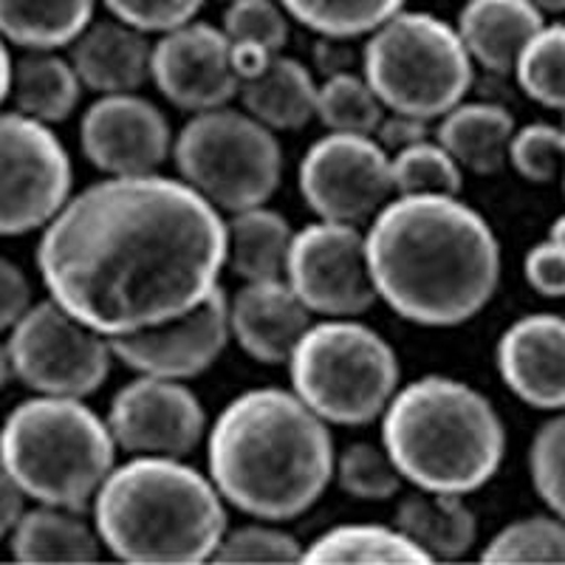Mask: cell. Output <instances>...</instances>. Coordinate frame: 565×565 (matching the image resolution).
Segmentation results:
<instances>
[{
	"label": "cell",
	"instance_id": "44dd1931",
	"mask_svg": "<svg viewBox=\"0 0 565 565\" xmlns=\"http://www.w3.org/2000/svg\"><path fill=\"white\" fill-rule=\"evenodd\" d=\"M543 26L546 14L529 0H467L456 32L472 63L489 74H509Z\"/></svg>",
	"mask_w": 565,
	"mask_h": 565
},
{
	"label": "cell",
	"instance_id": "f1b7e54d",
	"mask_svg": "<svg viewBox=\"0 0 565 565\" xmlns=\"http://www.w3.org/2000/svg\"><path fill=\"white\" fill-rule=\"evenodd\" d=\"M300 563L309 565H430L433 559L398 532L382 523H342L306 546Z\"/></svg>",
	"mask_w": 565,
	"mask_h": 565
},
{
	"label": "cell",
	"instance_id": "277c9868",
	"mask_svg": "<svg viewBox=\"0 0 565 565\" xmlns=\"http://www.w3.org/2000/svg\"><path fill=\"white\" fill-rule=\"evenodd\" d=\"M105 552L134 565L212 563L230 529L226 501L184 458L130 456L90 503Z\"/></svg>",
	"mask_w": 565,
	"mask_h": 565
},
{
	"label": "cell",
	"instance_id": "d6a6232c",
	"mask_svg": "<svg viewBox=\"0 0 565 565\" xmlns=\"http://www.w3.org/2000/svg\"><path fill=\"white\" fill-rule=\"evenodd\" d=\"M514 79L532 103L565 114V23L543 26L514 63Z\"/></svg>",
	"mask_w": 565,
	"mask_h": 565
},
{
	"label": "cell",
	"instance_id": "ac0fdd59",
	"mask_svg": "<svg viewBox=\"0 0 565 565\" xmlns=\"http://www.w3.org/2000/svg\"><path fill=\"white\" fill-rule=\"evenodd\" d=\"M494 362L503 385L534 411H565V317L529 315L498 340Z\"/></svg>",
	"mask_w": 565,
	"mask_h": 565
},
{
	"label": "cell",
	"instance_id": "83f0119b",
	"mask_svg": "<svg viewBox=\"0 0 565 565\" xmlns=\"http://www.w3.org/2000/svg\"><path fill=\"white\" fill-rule=\"evenodd\" d=\"M97 0H0V38L23 52L68 49L88 29Z\"/></svg>",
	"mask_w": 565,
	"mask_h": 565
},
{
	"label": "cell",
	"instance_id": "836d02e7",
	"mask_svg": "<svg viewBox=\"0 0 565 565\" xmlns=\"http://www.w3.org/2000/svg\"><path fill=\"white\" fill-rule=\"evenodd\" d=\"M481 563H565V518H523L494 534L481 552Z\"/></svg>",
	"mask_w": 565,
	"mask_h": 565
},
{
	"label": "cell",
	"instance_id": "c3c4849f",
	"mask_svg": "<svg viewBox=\"0 0 565 565\" xmlns=\"http://www.w3.org/2000/svg\"><path fill=\"white\" fill-rule=\"evenodd\" d=\"M548 238L557 241L559 246H565V215H559V218L554 221L552 230H548Z\"/></svg>",
	"mask_w": 565,
	"mask_h": 565
},
{
	"label": "cell",
	"instance_id": "52a82bcc",
	"mask_svg": "<svg viewBox=\"0 0 565 565\" xmlns=\"http://www.w3.org/2000/svg\"><path fill=\"white\" fill-rule=\"evenodd\" d=\"M291 391L326 424L365 427L382 418L402 382L391 342L356 317H326L289 356Z\"/></svg>",
	"mask_w": 565,
	"mask_h": 565
},
{
	"label": "cell",
	"instance_id": "7a4b0ae2",
	"mask_svg": "<svg viewBox=\"0 0 565 565\" xmlns=\"http://www.w3.org/2000/svg\"><path fill=\"white\" fill-rule=\"evenodd\" d=\"M376 297L402 320L456 328L489 306L501 244L458 195H393L365 232Z\"/></svg>",
	"mask_w": 565,
	"mask_h": 565
},
{
	"label": "cell",
	"instance_id": "1f68e13d",
	"mask_svg": "<svg viewBox=\"0 0 565 565\" xmlns=\"http://www.w3.org/2000/svg\"><path fill=\"white\" fill-rule=\"evenodd\" d=\"M385 114L387 108L367 79L353 71L331 74L317 88V119L334 134L373 136Z\"/></svg>",
	"mask_w": 565,
	"mask_h": 565
},
{
	"label": "cell",
	"instance_id": "d6986e66",
	"mask_svg": "<svg viewBox=\"0 0 565 565\" xmlns=\"http://www.w3.org/2000/svg\"><path fill=\"white\" fill-rule=\"evenodd\" d=\"M309 328L311 311L286 277L244 282L230 300L232 340L260 365H286Z\"/></svg>",
	"mask_w": 565,
	"mask_h": 565
},
{
	"label": "cell",
	"instance_id": "f6af8a7d",
	"mask_svg": "<svg viewBox=\"0 0 565 565\" xmlns=\"http://www.w3.org/2000/svg\"><path fill=\"white\" fill-rule=\"evenodd\" d=\"M9 88H12V57H9L7 40L0 38V105L9 99Z\"/></svg>",
	"mask_w": 565,
	"mask_h": 565
},
{
	"label": "cell",
	"instance_id": "4316f807",
	"mask_svg": "<svg viewBox=\"0 0 565 565\" xmlns=\"http://www.w3.org/2000/svg\"><path fill=\"white\" fill-rule=\"evenodd\" d=\"M83 88L71 60L57 57V52H23L12 63L9 97L14 110L43 125L65 122L79 108Z\"/></svg>",
	"mask_w": 565,
	"mask_h": 565
},
{
	"label": "cell",
	"instance_id": "7402d4cb",
	"mask_svg": "<svg viewBox=\"0 0 565 565\" xmlns=\"http://www.w3.org/2000/svg\"><path fill=\"white\" fill-rule=\"evenodd\" d=\"M514 130V116L503 105L463 99L438 119L436 141L458 161L461 170L494 175L507 168Z\"/></svg>",
	"mask_w": 565,
	"mask_h": 565
},
{
	"label": "cell",
	"instance_id": "ffe728a7",
	"mask_svg": "<svg viewBox=\"0 0 565 565\" xmlns=\"http://www.w3.org/2000/svg\"><path fill=\"white\" fill-rule=\"evenodd\" d=\"M68 60L85 88L105 94H134L150 79L153 40L122 20H90L68 45Z\"/></svg>",
	"mask_w": 565,
	"mask_h": 565
},
{
	"label": "cell",
	"instance_id": "7bdbcfd3",
	"mask_svg": "<svg viewBox=\"0 0 565 565\" xmlns=\"http://www.w3.org/2000/svg\"><path fill=\"white\" fill-rule=\"evenodd\" d=\"M430 122L427 119H418V116L411 114H396V110H387L382 116L380 128L373 134V139L380 141L387 153H398V150L411 148L416 141L430 139Z\"/></svg>",
	"mask_w": 565,
	"mask_h": 565
},
{
	"label": "cell",
	"instance_id": "9a60e30c",
	"mask_svg": "<svg viewBox=\"0 0 565 565\" xmlns=\"http://www.w3.org/2000/svg\"><path fill=\"white\" fill-rule=\"evenodd\" d=\"M230 340V297L218 286L204 302L173 320L114 337L110 351L128 371L186 382L210 371Z\"/></svg>",
	"mask_w": 565,
	"mask_h": 565
},
{
	"label": "cell",
	"instance_id": "d590c367",
	"mask_svg": "<svg viewBox=\"0 0 565 565\" xmlns=\"http://www.w3.org/2000/svg\"><path fill=\"white\" fill-rule=\"evenodd\" d=\"M334 481L356 501L382 503L396 498L405 478L393 463L391 452L385 450V444L356 441L337 452Z\"/></svg>",
	"mask_w": 565,
	"mask_h": 565
},
{
	"label": "cell",
	"instance_id": "9c48e42d",
	"mask_svg": "<svg viewBox=\"0 0 565 565\" xmlns=\"http://www.w3.org/2000/svg\"><path fill=\"white\" fill-rule=\"evenodd\" d=\"M173 161L179 179L226 215L266 204L282 175L275 130L232 105L193 114L175 136Z\"/></svg>",
	"mask_w": 565,
	"mask_h": 565
},
{
	"label": "cell",
	"instance_id": "f35d334b",
	"mask_svg": "<svg viewBox=\"0 0 565 565\" xmlns=\"http://www.w3.org/2000/svg\"><path fill=\"white\" fill-rule=\"evenodd\" d=\"M529 476L540 501L565 518V411L534 433L529 447Z\"/></svg>",
	"mask_w": 565,
	"mask_h": 565
},
{
	"label": "cell",
	"instance_id": "b9f144b4",
	"mask_svg": "<svg viewBox=\"0 0 565 565\" xmlns=\"http://www.w3.org/2000/svg\"><path fill=\"white\" fill-rule=\"evenodd\" d=\"M32 306V282L26 271L0 255V331H12Z\"/></svg>",
	"mask_w": 565,
	"mask_h": 565
},
{
	"label": "cell",
	"instance_id": "bcb514c9",
	"mask_svg": "<svg viewBox=\"0 0 565 565\" xmlns=\"http://www.w3.org/2000/svg\"><path fill=\"white\" fill-rule=\"evenodd\" d=\"M12 380H18V376H14L12 353H9L7 342H0V391H3V387H7Z\"/></svg>",
	"mask_w": 565,
	"mask_h": 565
},
{
	"label": "cell",
	"instance_id": "ee69618b",
	"mask_svg": "<svg viewBox=\"0 0 565 565\" xmlns=\"http://www.w3.org/2000/svg\"><path fill=\"white\" fill-rule=\"evenodd\" d=\"M23 512H26V494L0 463V543L14 532Z\"/></svg>",
	"mask_w": 565,
	"mask_h": 565
},
{
	"label": "cell",
	"instance_id": "30bf717a",
	"mask_svg": "<svg viewBox=\"0 0 565 565\" xmlns=\"http://www.w3.org/2000/svg\"><path fill=\"white\" fill-rule=\"evenodd\" d=\"M18 382L40 396L85 398L108 382L114 367L110 340L65 311L60 302H34L9 331Z\"/></svg>",
	"mask_w": 565,
	"mask_h": 565
},
{
	"label": "cell",
	"instance_id": "ba28073f",
	"mask_svg": "<svg viewBox=\"0 0 565 565\" xmlns=\"http://www.w3.org/2000/svg\"><path fill=\"white\" fill-rule=\"evenodd\" d=\"M362 77L387 110L438 122L467 99L476 63L456 26L430 12L402 9L367 34Z\"/></svg>",
	"mask_w": 565,
	"mask_h": 565
},
{
	"label": "cell",
	"instance_id": "5b68a950",
	"mask_svg": "<svg viewBox=\"0 0 565 565\" xmlns=\"http://www.w3.org/2000/svg\"><path fill=\"white\" fill-rule=\"evenodd\" d=\"M382 444L407 483L467 498L501 469L507 427L481 391L427 373L393 393L382 413Z\"/></svg>",
	"mask_w": 565,
	"mask_h": 565
},
{
	"label": "cell",
	"instance_id": "8d00e7d4",
	"mask_svg": "<svg viewBox=\"0 0 565 565\" xmlns=\"http://www.w3.org/2000/svg\"><path fill=\"white\" fill-rule=\"evenodd\" d=\"M306 548L289 532L271 526L266 521L249 526L226 529L212 563H244V565H289L300 563Z\"/></svg>",
	"mask_w": 565,
	"mask_h": 565
},
{
	"label": "cell",
	"instance_id": "484cf974",
	"mask_svg": "<svg viewBox=\"0 0 565 565\" xmlns=\"http://www.w3.org/2000/svg\"><path fill=\"white\" fill-rule=\"evenodd\" d=\"M226 226V269L244 282L286 277L295 230L266 204L232 212Z\"/></svg>",
	"mask_w": 565,
	"mask_h": 565
},
{
	"label": "cell",
	"instance_id": "74e56055",
	"mask_svg": "<svg viewBox=\"0 0 565 565\" xmlns=\"http://www.w3.org/2000/svg\"><path fill=\"white\" fill-rule=\"evenodd\" d=\"M509 164L532 184H548L565 170V128L534 122L514 130L509 141Z\"/></svg>",
	"mask_w": 565,
	"mask_h": 565
},
{
	"label": "cell",
	"instance_id": "60d3db41",
	"mask_svg": "<svg viewBox=\"0 0 565 565\" xmlns=\"http://www.w3.org/2000/svg\"><path fill=\"white\" fill-rule=\"evenodd\" d=\"M523 277L529 289L537 291L540 297H548V300L565 297V246L552 238L532 246L523 257Z\"/></svg>",
	"mask_w": 565,
	"mask_h": 565
},
{
	"label": "cell",
	"instance_id": "5bb4252c",
	"mask_svg": "<svg viewBox=\"0 0 565 565\" xmlns=\"http://www.w3.org/2000/svg\"><path fill=\"white\" fill-rule=\"evenodd\" d=\"M116 447L130 456L186 458L206 438V411L184 382L136 373L105 416Z\"/></svg>",
	"mask_w": 565,
	"mask_h": 565
},
{
	"label": "cell",
	"instance_id": "f546056e",
	"mask_svg": "<svg viewBox=\"0 0 565 565\" xmlns=\"http://www.w3.org/2000/svg\"><path fill=\"white\" fill-rule=\"evenodd\" d=\"M289 14L277 0H230L226 3L224 29L230 40L232 65L238 71L241 83L282 54L289 43Z\"/></svg>",
	"mask_w": 565,
	"mask_h": 565
},
{
	"label": "cell",
	"instance_id": "cb8c5ba5",
	"mask_svg": "<svg viewBox=\"0 0 565 565\" xmlns=\"http://www.w3.org/2000/svg\"><path fill=\"white\" fill-rule=\"evenodd\" d=\"M317 88L311 71L295 57L277 54L260 74L244 79L238 99L246 114L275 134H295L317 116Z\"/></svg>",
	"mask_w": 565,
	"mask_h": 565
},
{
	"label": "cell",
	"instance_id": "ab89813d",
	"mask_svg": "<svg viewBox=\"0 0 565 565\" xmlns=\"http://www.w3.org/2000/svg\"><path fill=\"white\" fill-rule=\"evenodd\" d=\"M110 18L122 20L145 34H164L179 29L204 9L206 0H99Z\"/></svg>",
	"mask_w": 565,
	"mask_h": 565
},
{
	"label": "cell",
	"instance_id": "e575fe53",
	"mask_svg": "<svg viewBox=\"0 0 565 565\" xmlns=\"http://www.w3.org/2000/svg\"><path fill=\"white\" fill-rule=\"evenodd\" d=\"M396 195H458L463 170L436 139H424L391 156Z\"/></svg>",
	"mask_w": 565,
	"mask_h": 565
},
{
	"label": "cell",
	"instance_id": "d4e9b609",
	"mask_svg": "<svg viewBox=\"0 0 565 565\" xmlns=\"http://www.w3.org/2000/svg\"><path fill=\"white\" fill-rule=\"evenodd\" d=\"M393 526L411 537L433 563L463 557L478 540L476 514L463 503V494L450 492L418 489L407 494L396 507Z\"/></svg>",
	"mask_w": 565,
	"mask_h": 565
},
{
	"label": "cell",
	"instance_id": "4dcf8cb0",
	"mask_svg": "<svg viewBox=\"0 0 565 565\" xmlns=\"http://www.w3.org/2000/svg\"><path fill=\"white\" fill-rule=\"evenodd\" d=\"M291 20L320 38H367L387 18L405 9L407 0H277Z\"/></svg>",
	"mask_w": 565,
	"mask_h": 565
},
{
	"label": "cell",
	"instance_id": "f907efd6",
	"mask_svg": "<svg viewBox=\"0 0 565 565\" xmlns=\"http://www.w3.org/2000/svg\"><path fill=\"white\" fill-rule=\"evenodd\" d=\"M563 175H565V170H563Z\"/></svg>",
	"mask_w": 565,
	"mask_h": 565
},
{
	"label": "cell",
	"instance_id": "4fadbf2b",
	"mask_svg": "<svg viewBox=\"0 0 565 565\" xmlns=\"http://www.w3.org/2000/svg\"><path fill=\"white\" fill-rule=\"evenodd\" d=\"M286 280L306 309L320 317H360L380 300L360 226L315 221L295 232Z\"/></svg>",
	"mask_w": 565,
	"mask_h": 565
},
{
	"label": "cell",
	"instance_id": "603a6c76",
	"mask_svg": "<svg viewBox=\"0 0 565 565\" xmlns=\"http://www.w3.org/2000/svg\"><path fill=\"white\" fill-rule=\"evenodd\" d=\"M14 563L60 565V563H97L103 554L94 523L83 521L79 512L60 507L26 509L9 534Z\"/></svg>",
	"mask_w": 565,
	"mask_h": 565
},
{
	"label": "cell",
	"instance_id": "7c38bea8",
	"mask_svg": "<svg viewBox=\"0 0 565 565\" xmlns=\"http://www.w3.org/2000/svg\"><path fill=\"white\" fill-rule=\"evenodd\" d=\"M297 184L317 218L353 226L367 224L396 195L391 153L380 141L334 130L306 150Z\"/></svg>",
	"mask_w": 565,
	"mask_h": 565
},
{
	"label": "cell",
	"instance_id": "3957f363",
	"mask_svg": "<svg viewBox=\"0 0 565 565\" xmlns=\"http://www.w3.org/2000/svg\"><path fill=\"white\" fill-rule=\"evenodd\" d=\"M334 436L291 387H252L206 430V476L238 512L286 523L334 481Z\"/></svg>",
	"mask_w": 565,
	"mask_h": 565
},
{
	"label": "cell",
	"instance_id": "8992f818",
	"mask_svg": "<svg viewBox=\"0 0 565 565\" xmlns=\"http://www.w3.org/2000/svg\"><path fill=\"white\" fill-rule=\"evenodd\" d=\"M110 427L83 398L34 396L0 424V463L43 507L85 512L116 467Z\"/></svg>",
	"mask_w": 565,
	"mask_h": 565
},
{
	"label": "cell",
	"instance_id": "6da1fadb",
	"mask_svg": "<svg viewBox=\"0 0 565 565\" xmlns=\"http://www.w3.org/2000/svg\"><path fill=\"white\" fill-rule=\"evenodd\" d=\"M38 269L54 302L114 340L173 320L218 289L226 226L181 179L105 175L45 224Z\"/></svg>",
	"mask_w": 565,
	"mask_h": 565
},
{
	"label": "cell",
	"instance_id": "7dc6e473",
	"mask_svg": "<svg viewBox=\"0 0 565 565\" xmlns=\"http://www.w3.org/2000/svg\"><path fill=\"white\" fill-rule=\"evenodd\" d=\"M532 7H537L543 14H559L565 12V0H529Z\"/></svg>",
	"mask_w": 565,
	"mask_h": 565
},
{
	"label": "cell",
	"instance_id": "2e32d148",
	"mask_svg": "<svg viewBox=\"0 0 565 565\" xmlns=\"http://www.w3.org/2000/svg\"><path fill=\"white\" fill-rule=\"evenodd\" d=\"M150 79L161 97L186 114L224 108L241 90L224 29L204 20H190L159 34L150 60Z\"/></svg>",
	"mask_w": 565,
	"mask_h": 565
},
{
	"label": "cell",
	"instance_id": "e0dca14e",
	"mask_svg": "<svg viewBox=\"0 0 565 565\" xmlns=\"http://www.w3.org/2000/svg\"><path fill=\"white\" fill-rule=\"evenodd\" d=\"M168 116L139 94H105L90 103L79 122L85 159L105 175L159 173L173 159Z\"/></svg>",
	"mask_w": 565,
	"mask_h": 565
},
{
	"label": "cell",
	"instance_id": "681fc988",
	"mask_svg": "<svg viewBox=\"0 0 565 565\" xmlns=\"http://www.w3.org/2000/svg\"><path fill=\"white\" fill-rule=\"evenodd\" d=\"M563 128H565V114H563Z\"/></svg>",
	"mask_w": 565,
	"mask_h": 565
},
{
	"label": "cell",
	"instance_id": "8fae6325",
	"mask_svg": "<svg viewBox=\"0 0 565 565\" xmlns=\"http://www.w3.org/2000/svg\"><path fill=\"white\" fill-rule=\"evenodd\" d=\"M74 170L60 136L20 110L0 114V235L43 232L71 199Z\"/></svg>",
	"mask_w": 565,
	"mask_h": 565
}]
</instances>
